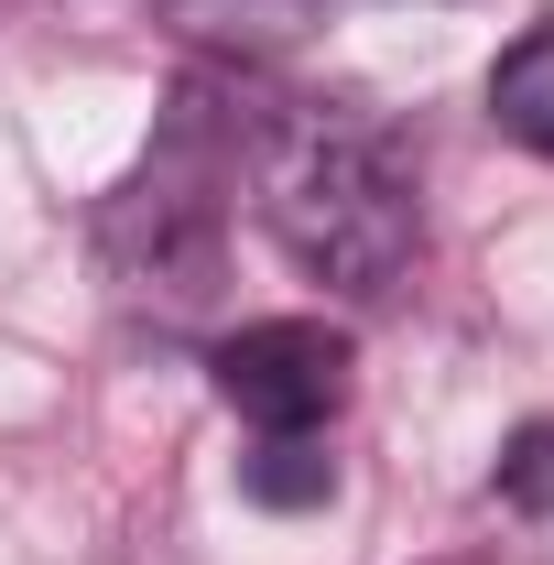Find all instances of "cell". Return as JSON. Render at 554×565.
<instances>
[{
    "label": "cell",
    "mask_w": 554,
    "mask_h": 565,
    "mask_svg": "<svg viewBox=\"0 0 554 565\" xmlns=\"http://www.w3.org/2000/svg\"><path fill=\"white\" fill-rule=\"evenodd\" d=\"M251 207L283 239V262L338 294H392L424 250L414 152L359 98H262L239 131Z\"/></svg>",
    "instance_id": "cell-1"
},
{
    "label": "cell",
    "mask_w": 554,
    "mask_h": 565,
    "mask_svg": "<svg viewBox=\"0 0 554 565\" xmlns=\"http://www.w3.org/2000/svg\"><path fill=\"white\" fill-rule=\"evenodd\" d=\"M239 131H251V98L217 109V76H196L174 98V120L152 131L141 174L98 207V262L120 294L185 316L207 305L217 282V239H228V185H239Z\"/></svg>",
    "instance_id": "cell-2"
},
{
    "label": "cell",
    "mask_w": 554,
    "mask_h": 565,
    "mask_svg": "<svg viewBox=\"0 0 554 565\" xmlns=\"http://www.w3.org/2000/svg\"><path fill=\"white\" fill-rule=\"evenodd\" d=\"M217 403L239 424H262V435H316V424L348 414V338L327 316H262V327H239V338H217Z\"/></svg>",
    "instance_id": "cell-3"
},
{
    "label": "cell",
    "mask_w": 554,
    "mask_h": 565,
    "mask_svg": "<svg viewBox=\"0 0 554 565\" xmlns=\"http://www.w3.org/2000/svg\"><path fill=\"white\" fill-rule=\"evenodd\" d=\"M152 22L196 44L207 66H273L327 22V0H152Z\"/></svg>",
    "instance_id": "cell-4"
},
{
    "label": "cell",
    "mask_w": 554,
    "mask_h": 565,
    "mask_svg": "<svg viewBox=\"0 0 554 565\" xmlns=\"http://www.w3.org/2000/svg\"><path fill=\"white\" fill-rule=\"evenodd\" d=\"M489 120L522 141V152L554 163V22H533V33L489 66Z\"/></svg>",
    "instance_id": "cell-5"
},
{
    "label": "cell",
    "mask_w": 554,
    "mask_h": 565,
    "mask_svg": "<svg viewBox=\"0 0 554 565\" xmlns=\"http://www.w3.org/2000/svg\"><path fill=\"white\" fill-rule=\"evenodd\" d=\"M239 490L262 500V511H327V500H338V457H327L316 435H262V446L239 457Z\"/></svg>",
    "instance_id": "cell-6"
},
{
    "label": "cell",
    "mask_w": 554,
    "mask_h": 565,
    "mask_svg": "<svg viewBox=\"0 0 554 565\" xmlns=\"http://www.w3.org/2000/svg\"><path fill=\"white\" fill-rule=\"evenodd\" d=\"M489 500H500V511H522V522H554V414H533V424H511V435H500Z\"/></svg>",
    "instance_id": "cell-7"
}]
</instances>
